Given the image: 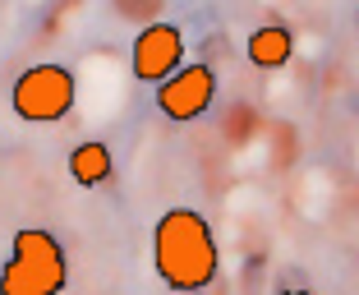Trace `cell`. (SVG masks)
Returning <instances> with one entry per match:
<instances>
[{
    "mask_svg": "<svg viewBox=\"0 0 359 295\" xmlns=\"http://www.w3.org/2000/svg\"><path fill=\"white\" fill-rule=\"evenodd\" d=\"M217 97V74L212 65H180L166 84H157V111L175 125H189Z\"/></svg>",
    "mask_w": 359,
    "mask_h": 295,
    "instance_id": "5b68a950",
    "label": "cell"
},
{
    "mask_svg": "<svg viewBox=\"0 0 359 295\" xmlns=\"http://www.w3.org/2000/svg\"><path fill=\"white\" fill-rule=\"evenodd\" d=\"M281 295H313V291H281Z\"/></svg>",
    "mask_w": 359,
    "mask_h": 295,
    "instance_id": "ba28073f",
    "label": "cell"
},
{
    "mask_svg": "<svg viewBox=\"0 0 359 295\" xmlns=\"http://www.w3.org/2000/svg\"><path fill=\"white\" fill-rule=\"evenodd\" d=\"M111 148L97 143V138H88V143H79L74 152H69V176H74V185H83V190H97V185H106L111 180Z\"/></svg>",
    "mask_w": 359,
    "mask_h": 295,
    "instance_id": "52a82bcc",
    "label": "cell"
},
{
    "mask_svg": "<svg viewBox=\"0 0 359 295\" xmlns=\"http://www.w3.org/2000/svg\"><path fill=\"white\" fill-rule=\"evenodd\" d=\"M152 268L180 295L208 291L222 273V254L208 217L194 208H166L152 226Z\"/></svg>",
    "mask_w": 359,
    "mask_h": 295,
    "instance_id": "6da1fadb",
    "label": "cell"
},
{
    "mask_svg": "<svg viewBox=\"0 0 359 295\" xmlns=\"http://www.w3.org/2000/svg\"><path fill=\"white\" fill-rule=\"evenodd\" d=\"M355 42H359V28H355Z\"/></svg>",
    "mask_w": 359,
    "mask_h": 295,
    "instance_id": "9c48e42d",
    "label": "cell"
},
{
    "mask_svg": "<svg viewBox=\"0 0 359 295\" xmlns=\"http://www.w3.org/2000/svg\"><path fill=\"white\" fill-rule=\"evenodd\" d=\"M244 55H249L258 70H281V65H290V55H295V32L285 28V23H263V28L249 32Z\"/></svg>",
    "mask_w": 359,
    "mask_h": 295,
    "instance_id": "8992f818",
    "label": "cell"
},
{
    "mask_svg": "<svg viewBox=\"0 0 359 295\" xmlns=\"http://www.w3.org/2000/svg\"><path fill=\"white\" fill-rule=\"evenodd\" d=\"M180 65H184V32H180V23L138 28L134 46H129V70H134L138 84H166Z\"/></svg>",
    "mask_w": 359,
    "mask_h": 295,
    "instance_id": "277c9868",
    "label": "cell"
},
{
    "mask_svg": "<svg viewBox=\"0 0 359 295\" xmlns=\"http://www.w3.org/2000/svg\"><path fill=\"white\" fill-rule=\"evenodd\" d=\"M69 282L65 244L42 226H19L0 268V295H60Z\"/></svg>",
    "mask_w": 359,
    "mask_h": 295,
    "instance_id": "7a4b0ae2",
    "label": "cell"
},
{
    "mask_svg": "<svg viewBox=\"0 0 359 295\" xmlns=\"http://www.w3.org/2000/svg\"><path fill=\"white\" fill-rule=\"evenodd\" d=\"M74 97H79V84H74V74H69V65H28L10 88L14 116L28 120V125H55V120H65L74 111Z\"/></svg>",
    "mask_w": 359,
    "mask_h": 295,
    "instance_id": "3957f363",
    "label": "cell"
}]
</instances>
